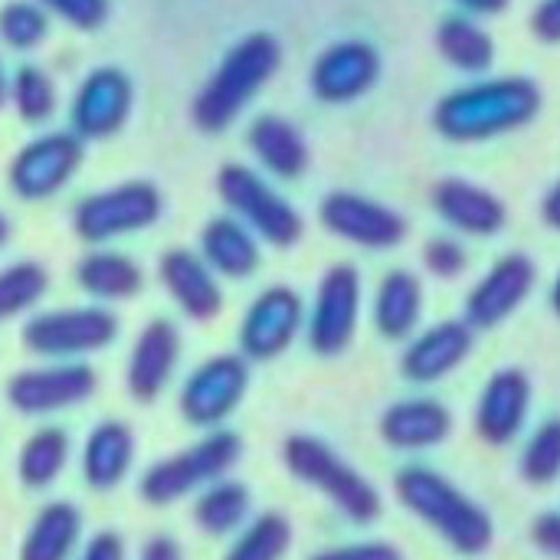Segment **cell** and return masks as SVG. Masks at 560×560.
Listing matches in <instances>:
<instances>
[{"instance_id": "cell-1", "label": "cell", "mask_w": 560, "mask_h": 560, "mask_svg": "<svg viewBox=\"0 0 560 560\" xmlns=\"http://www.w3.org/2000/svg\"><path fill=\"white\" fill-rule=\"evenodd\" d=\"M541 112V89L525 75H502L440 98L433 125L443 138L472 144L528 125Z\"/></svg>"}, {"instance_id": "cell-2", "label": "cell", "mask_w": 560, "mask_h": 560, "mask_svg": "<svg viewBox=\"0 0 560 560\" xmlns=\"http://www.w3.org/2000/svg\"><path fill=\"white\" fill-rule=\"evenodd\" d=\"M394 492L404 509H410L423 525H430L453 551L476 558L486 555L495 528L482 505H476L459 486L443 472L427 466H407L394 479Z\"/></svg>"}, {"instance_id": "cell-3", "label": "cell", "mask_w": 560, "mask_h": 560, "mask_svg": "<svg viewBox=\"0 0 560 560\" xmlns=\"http://www.w3.org/2000/svg\"><path fill=\"white\" fill-rule=\"evenodd\" d=\"M279 62L282 46L272 33L243 36L197 92L190 105L194 125L207 135L226 131L243 115V108L259 95V89L279 72Z\"/></svg>"}, {"instance_id": "cell-4", "label": "cell", "mask_w": 560, "mask_h": 560, "mask_svg": "<svg viewBox=\"0 0 560 560\" xmlns=\"http://www.w3.org/2000/svg\"><path fill=\"white\" fill-rule=\"evenodd\" d=\"M243 443L230 430H210L203 440L190 443L180 453H171L151 463L138 482V492L148 505H171L187 499L190 492H203L220 482L240 459Z\"/></svg>"}, {"instance_id": "cell-5", "label": "cell", "mask_w": 560, "mask_h": 560, "mask_svg": "<svg viewBox=\"0 0 560 560\" xmlns=\"http://www.w3.org/2000/svg\"><path fill=\"white\" fill-rule=\"evenodd\" d=\"M282 456L289 472L299 482L322 492L345 518L358 525H371L381 515L377 489L354 466H348L328 443L315 436H289Z\"/></svg>"}, {"instance_id": "cell-6", "label": "cell", "mask_w": 560, "mask_h": 560, "mask_svg": "<svg viewBox=\"0 0 560 560\" xmlns=\"http://www.w3.org/2000/svg\"><path fill=\"white\" fill-rule=\"evenodd\" d=\"M217 194L233 210V217L246 223L269 246L289 249L302 240L305 223L299 210L276 187H269L253 167L223 164L217 174Z\"/></svg>"}, {"instance_id": "cell-7", "label": "cell", "mask_w": 560, "mask_h": 560, "mask_svg": "<svg viewBox=\"0 0 560 560\" xmlns=\"http://www.w3.org/2000/svg\"><path fill=\"white\" fill-rule=\"evenodd\" d=\"M23 348L49 361H82L118 338V318L105 305L39 312L23 325Z\"/></svg>"}, {"instance_id": "cell-8", "label": "cell", "mask_w": 560, "mask_h": 560, "mask_svg": "<svg viewBox=\"0 0 560 560\" xmlns=\"http://www.w3.org/2000/svg\"><path fill=\"white\" fill-rule=\"evenodd\" d=\"M164 197L151 180H125L108 190H95L75 203L72 230L85 243H112L141 233L161 220Z\"/></svg>"}, {"instance_id": "cell-9", "label": "cell", "mask_w": 560, "mask_h": 560, "mask_svg": "<svg viewBox=\"0 0 560 560\" xmlns=\"http://www.w3.org/2000/svg\"><path fill=\"white\" fill-rule=\"evenodd\" d=\"M85 148L75 131H49L23 144L7 171L10 190L20 200H46L56 197L82 167Z\"/></svg>"}, {"instance_id": "cell-10", "label": "cell", "mask_w": 560, "mask_h": 560, "mask_svg": "<svg viewBox=\"0 0 560 560\" xmlns=\"http://www.w3.org/2000/svg\"><path fill=\"white\" fill-rule=\"evenodd\" d=\"M249 387V368L240 354H217L197 364L180 387V413L190 427L220 430V423L243 404Z\"/></svg>"}, {"instance_id": "cell-11", "label": "cell", "mask_w": 560, "mask_h": 560, "mask_svg": "<svg viewBox=\"0 0 560 560\" xmlns=\"http://www.w3.org/2000/svg\"><path fill=\"white\" fill-rule=\"evenodd\" d=\"M95 371L82 361L26 368L7 381V404L23 417H49L85 404L95 394Z\"/></svg>"}, {"instance_id": "cell-12", "label": "cell", "mask_w": 560, "mask_h": 560, "mask_svg": "<svg viewBox=\"0 0 560 560\" xmlns=\"http://www.w3.org/2000/svg\"><path fill=\"white\" fill-rule=\"evenodd\" d=\"M361 315V276L354 266L341 262L331 266L315 292L312 312H308V345L315 354L335 358L341 354L354 331Z\"/></svg>"}, {"instance_id": "cell-13", "label": "cell", "mask_w": 560, "mask_h": 560, "mask_svg": "<svg viewBox=\"0 0 560 560\" xmlns=\"http://www.w3.org/2000/svg\"><path fill=\"white\" fill-rule=\"evenodd\" d=\"M135 89L131 79L118 66L92 69L72 95L69 121L82 141H102L121 131L131 115Z\"/></svg>"}, {"instance_id": "cell-14", "label": "cell", "mask_w": 560, "mask_h": 560, "mask_svg": "<svg viewBox=\"0 0 560 560\" xmlns=\"http://www.w3.org/2000/svg\"><path fill=\"white\" fill-rule=\"evenodd\" d=\"M318 217L328 233L364 249H394L407 236V220L397 210L351 190L328 194L318 207Z\"/></svg>"}, {"instance_id": "cell-15", "label": "cell", "mask_w": 560, "mask_h": 560, "mask_svg": "<svg viewBox=\"0 0 560 560\" xmlns=\"http://www.w3.org/2000/svg\"><path fill=\"white\" fill-rule=\"evenodd\" d=\"M305 325V305L295 289L289 285H272L262 289L240 325V348L253 361H272L279 358Z\"/></svg>"}, {"instance_id": "cell-16", "label": "cell", "mask_w": 560, "mask_h": 560, "mask_svg": "<svg viewBox=\"0 0 560 560\" xmlns=\"http://www.w3.org/2000/svg\"><path fill=\"white\" fill-rule=\"evenodd\" d=\"M538 282V269L525 253H509L502 256L479 282L476 289L466 295V325L469 328H499L502 322H509L522 302L532 295Z\"/></svg>"}, {"instance_id": "cell-17", "label": "cell", "mask_w": 560, "mask_h": 560, "mask_svg": "<svg viewBox=\"0 0 560 560\" xmlns=\"http://www.w3.org/2000/svg\"><path fill=\"white\" fill-rule=\"evenodd\" d=\"M381 75V56L364 39L331 43L312 66V92L328 105L361 98Z\"/></svg>"}, {"instance_id": "cell-18", "label": "cell", "mask_w": 560, "mask_h": 560, "mask_svg": "<svg viewBox=\"0 0 560 560\" xmlns=\"http://www.w3.org/2000/svg\"><path fill=\"white\" fill-rule=\"evenodd\" d=\"M180 361V331L167 318H154L141 328L125 364V387L138 404H154L174 377Z\"/></svg>"}, {"instance_id": "cell-19", "label": "cell", "mask_w": 560, "mask_h": 560, "mask_svg": "<svg viewBox=\"0 0 560 560\" xmlns=\"http://www.w3.org/2000/svg\"><path fill=\"white\" fill-rule=\"evenodd\" d=\"M161 285L167 289L171 302L194 322H210L223 308V289L217 272L190 249H167L158 266Z\"/></svg>"}, {"instance_id": "cell-20", "label": "cell", "mask_w": 560, "mask_h": 560, "mask_svg": "<svg viewBox=\"0 0 560 560\" xmlns=\"http://www.w3.org/2000/svg\"><path fill=\"white\" fill-rule=\"evenodd\" d=\"M532 410V381L518 368H505L489 377L479 407H476V430L486 443L502 446L512 443Z\"/></svg>"}, {"instance_id": "cell-21", "label": "cell", "mask_w": 560, "mask_h": 560, "mask_svg": "<svg viewBox=\"0 0 560 560\" xmlns=\"http://www.w3.org/2000/svg\"><path fill=\"white\" fill-rule=\"evenodd\" d=\"M469 351H472V328L459 318H450L410 341L400 371L413 384H433L453 374L469 358Z\"/></svg>"}, {"instance_id": "cell-22", "label": "cell", "mask_w": 560, "mask_h": 560, "mask_svg": "<svg viewBox=\"0 0 560 560\" xmlns=\"http://www.w3.org/2000/svg\"><path fill=\"white\" fill-rule=\"evenodd\" d=\"M433 207L453 230L469 236H495L509 220L505 203L492 190L463 177L440 180L433 187Z\"/></svg>"}, {"instance_id": "cell-23", "label": "cell", "mask_w": 560, "mask_h": 560, "mask_svg": "<svg viewBox=\"0 0 560 560\" xmlns=\"http://www.w3.org/2000/svg\"><path fill=\"white\" fill-rule=\"evenodd\" d=\"M135 463V433L121 420H102L82 443V479L95 492H112L125 482Z\"/></svg>"}, {"instance_id": "cell-24", "label": "cell", "mask_w": 560, "mask_h": 560, "mask_svg": "<svg viewBox=\"0 0 560 560\" xmlns=\"http://www.w3.org/2000/svg\"><path fill=\"white\" fill-rule=\"evenodd\" d=\"M453 430L450 410L433 397H413L394 404L381 417V436L394 450H433Z\"/></svg>"}, {"instance_id": "cell-25", "label": "cell", "mask_w": 560, "mask_h": 560, "mask_svg": "<svg viewBox=\"0 0 560 560\" xmlns=\"http://www.w3.org/2000/svg\"><path fill=\"white\" fill-rule=\"evenodd\" d=\"M200 259L223 279H246L259 269V240L256 233L230 217H213L200 230Z\"/></svg>"}, {"instance_id": "cell-26", "label": "cell", "mask_w": 560, "mask_h": 560, "mask_svg": "<svg viewBox=\"0 0 560 560\" xmlns=\"http://www.w3.org/2000/svg\"><path fill=\"white\" fill-rule=\"evenodd\" d=\"M82 548V512L72 502H49L30 522L16 560H72Z\"/></svg>"}, {"instance_id": "cell-27", "label": "cell", "mask_w": 560, "mask_h": 560, "mask_svg": "<svg viewBox=\"0 0 560 560\" xmlns=\"http://www.w3.org/2000/svg\"><path fill=\"white\" fill-rule=\"evenodd\" d=\"M249 151L276 177H299L308 167V144L302 131L282 115H259L246 131Z\"/></svg>"}, {"instance_id": "cell-28", "label": "cell", "mask_w": 560, "mask_h": 560, "mask_svg": "<svg viewBox=\"0 0 560 560\" xmlns=\"http://www.w3.org/2000/svg\"><path fill=\"white\" fill-rule=\"evenodd\" d=\"M75 282L89 299L102 305V302L135 299L144 289V272L131 256L118 249H92L79 259Z\"/></svg>"}, {"instance_id": "cell-29", "label": "cell", "mask_w": 560, "mask_h": 560, "mask_svg": "<svg viewBox=\"0 0 560 560\" xmlns=\"http://www.w3.org/2000/svg\"><path fill=\"white\" fill-rule=\"evenodd\" d=\"M423 315V285L413 272L394 269L384 276L377 299H374V325L384 338L400 341L407 338Z\"/></svg>"}, {"instance_id": "cell-30", "label": "cell", "mask_w": 560, "mask_h": 560, "mask_svg": "<svg viewBox=\"0 0 560 560\" xmlns=\"http://www.w3.org/2000/svg\"><path fill=\"white\" fill-rule=\"evenodd\" d=\"M69 463V436L59 427H39L26 436L16 456V476L26 489H49Z\"/></svg>"}, {"instance_id": "cell-31", "label": "cell", "mask_w": 560, "mask_h": 560, "mask_svg": "<svg viewBox=\"0 0 560 560\" xmlns=\"http://www.w3.org/2000/svg\"><path fill=\"white\" fill-rule=\"evenodd\" d=\"M249 518V489L233 479L207 486L194 502V522L203 535L223 538L246 525Z\"/></svg>"}, {"instance_id": "cell-32", "label": "cell", "mask_w": 560, "mask_h": 560, "mask_svg": "<svg viewBox=\"0 0 560 560\" xmlns=\"http://www.w3.org/2000/svg\"><path fill=\"white\" fill-rule=\"evenodd\" d=\"M436 46L443 59L463 72H486L495 62L492 36L469 16H446L436 30Z\"/></svg>"}, {"instance_id": "cell-33", "label": "cell", "mask_w": 560, "mask_h": 560, "mask_svg": "<svg viewBox=\"0 0 560 560\" xmlns=\"http://www.w3.org/2000/svg\"><path fill=\"white\" fill-rule=\"evenodd\" d=\"M49 289V272L33 262L20 259L0 269V322H10L16 315L33 312Z\"/></svg>"}, {"instance_id": "cell-34", "label": "cell", "mask_w": 560, "mask_h": 560, "mask_svg": "<svg viewBox=\"0 0 560 560\" xmlns=\"http://www.w3.org/2000/svg\"><path fill=\"white\" fill-rule=\"evenodd\" d=\"M289 545H292V525L282 515L266 512L240 532V538L233 541L223 560H282Z\"/></svg>"}, {"instance_id": "cell-35", "label": "cell", "mask_w": 560, "mask_h": 560, "mask_svg": "<svg viewBox=\"0 0 560 560\" xmlns=\"http://www.w3.org/2000/svg\"><path fill=\"white\" fill-rule=\"evenodd\" d=\"M7 98L26 125H39L56 112V85L39 66H20L10 79Z\"/></svg>"}, {"instance_id": "cell-36", "label": "cell", "mask_w": 560, "mask_h": 560, "mask_svg": "<svg viewBox=\"0 0 560 560\" xmlns=\"http://www.w3.org/2000/svg\"><path fill=\"white\" fill-rule=\"evenodd\" d=\"M49 33V13L36 0H7L0 7V39L16 49H36Z\"/></svg>"}, {"instance_id": "cell-37", "label": "cell", "mask_w": 560, "mask_h": 560, "mask_svg": "<svg viewBox=\"0 0 560 560\" xmlns=\"http://www.w3.org/2000/svg\"><path fill=\"white\" fill-rule=\"evenodd\" d=\"M522 476L532 486H548L560 476V420H548L535 430L522 453Z\"/></svg>"}, {"instance_id": "cell-38", "label": "cell", "mask_w": 560, "mask_h": 560, "mask_svg": "<svg viewBox=\"0 0 560 560\" xmlns=\"http://www.w3.org/2000/svg\"><path fill=\"white\" fill-rule=\"evenodd\" d=\"M36 3L75 30H95L108 16V0H36Z\"/></svg>"}, {"instance_id": "cell-39", "label": "cell", "mask_w": 560, "mask_h": 560, "mask_svg": "<svg viewBox=\"0 0 560 560\" xmlns=\"http://www.w3.org/2000/svg\"><path fill=\"white\" fill-rule=\"evenodd\" d=\"M423 266L440 279H456L466 269V249L450 236H436L423 246Z\"/></svg>"}, {"instance_id": "cell-40", "label": "cell", "mask_w": 560, "mask_h": 560, "mask_svg": "<svg viewBox=\"0 0 560 560\" xmlns=\"http://www.w3.org/2000/svg\"><path fill=\"white\" fill-rule=\"evenodd\" d=\"M308 560H404V555L387 541H361V545H341V548L318 551Z\"/></svg>"}, {"instance_id": "cell-41", "label": "cell", "mask_w": 560, "mask_h": 560, "mask_svg": "<svg viewBox=\"0 0 560 560\" xmlns=\"http://www.w3.org/2000/svg\"><path fill=\"white\" fill-rule=\"evenodd\" d=\"M72 560H125V541L115 532H98L79 548Z\"/></svg>"}, {"instance_id": "cell-42", "label": "cell", "mask_w": 560, "mask_h": 560, "mask_svg": "<svg viewBox=\"0 0 560 560\" xmlns=\"http://www.w3.org/2000/svg\"><path fill=\"white\" fill-rule=\"evenodd\" d=\"M532 30L541 43H560V0H541L535 16H532Z\"/></svg>"}, {"instance_id": "cell-43", "label": "cell", "mask_w": 560, "mask_h": 560, "mask_svg": "<svg viewBox=\"0 0 560 560\" xmlns=\"http://www.w3.org/2000/svg\"><path fill=\"white\" fill-rule=\"evenodd\" d=\"M532 538L535 545L551 555V558H560V512H545L535 525H532Z\"/></svg>"}, {"instance_id": "cell-44", "label": "cell", "mask_w": 560, "mask_h": 560, "mask_svg": "<svg viewBox=\"0 0 560 560\" xmlns=\"http://www.w3.org/2000/svg\"><path fill=\"white\" fill-rule=\"evenodd\" d=\"M141 560H184V555H180V548H177L174 538L158 535V538H151V541L141 548Z\"/></svg>"}, {"instance_id": "cell-45", "label": "cell", "mask_w": 560, "mask_h": 560, "mask_svg": "<svg viewBox=\"0 0 560 560\" xmlns=\"http://www.w3.org/2000/svg\"><path fill=\"white\" fill-rule=\"evenodd\" d=\"M541 217L551 230H560V180L545 194V203H541Z\"/></svg>"}, {"instance_id": "cell-46", "label": "cell", "mask_w": 560, "mask_h": 560, "mask_svg": "<svg viewBox=\"0 0 560 560\" xmlns=\"http://www.w3.org/2000/svg\"><path fill=\"white\" fill-rule=\"evenodd\" d=\"M456 3H463L472 13H502L512 0H456Z\"/></svg>"}, {"instance_id": "cell-47", "label": "cell", "mask_w": 560, "mask_h": 560, "mask_svg": "<svg viewBox=\"0 0 560 560\" xmlns=\"http://www.w3.org/2000/svg\"><path fill=\"white\" fill-rule=\"evenodd\" d=\"M551 308L560 315V272L558 279H555V285H551Z\"/></svg>"}, {"instance_id": "cell-48", "label": "cell", "mask_w": 560, "mask_h": 560, "mask_svg": "<svg viewBox=\"0 0 560 560\" xmlns=\"http://www.w3.org/2000/svg\"><path fill=\"white\" fill-rule=\"evenodd\" d=\"M7 92H10V79L3 75V62H0V105L7 102Z\"/></svg>"}, {"instance_id": "cell-49", "label": "cell", "mask_w": 560, "mask_h": 560, "mask_svg": "<svg viewBox=\"0 0 560 560\" xmlns=\"http://www.w3.org/2000/svg\"><path fill=\"white\" fill-rule=\"evenodd\" d=\"M7 240H10V220H7V217L0 213V246H3Z\"/></svg>"}]
</instances>
